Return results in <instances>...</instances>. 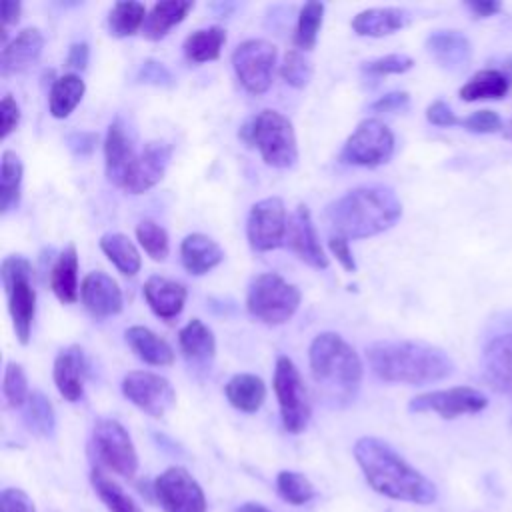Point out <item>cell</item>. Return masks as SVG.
Listing matches in <instances>:
<instances>
[{"label":"cell","mask_w":512,"mask_h":512,"mask_svg":"<svg viewBox=\"0 0 512 512\" xmlns=\"http://www.w3.org/2000/svg\"><path fill=\"white\" fill-rule=\"evenodd\" d=\"M194 8V2L190 0H164V2H156L144 20L142 26V34L144 38L156 42L160 38H164L172 26L180 24L188 12Z\"/></svg>","instance_id":"obj_30"},{"label":"cell","mask_w":512,"mask_h":512,"mask_svg":"<svg viewBox=\"0 0 512 512\" xmlns=\"http://www.w3.org/2000/svg\"><path fill=\"white\" fill-rule=\"evenodd\" d=\"M104 158H106V176L112 184L122 188L126 174L136 158L134 146L130 136L126 134V128L120 120H114L108 126L106 140H104Z\"/></svg>","instance_id":"obj_23"},{"label":"cell","mask_w":512,"mask_h":512,"mask_svg":"<svg viewBox=\"0 0 512 512\" xmlns=\"http://www.w3.org/2000/svg\"><path fill=\"white\" fill-rule=\"evenodd\" d=\"M324 20V4L322 2H306L300 8L296 30H294V44L300 50H312L318 40V32Z\"/></svg>","instance_id":"obj_40"},{"label":"cell","mask_w":512,"mask_h":512,"mask_svg":"<svg viewBox=\"0 0 512 512\" xmlns=\"http://www.w3.org/2000/svg\"><path fill=\"white\" fill-rule=\"evenodd\" d=\"M80 300L94 318H108L122 312L124 300L116 280L102 270L88 272L80 286Z\"/></svg>","instance_id":"obj_18"},{"label":"cell","mask_w":512,"mask_h":512,"mask_svg":"<svg viewBox=\"0 0 512 512\" xmlns=\"http://www.w3.org/2000/svg\"><path fill=\"white\" fill-rule=\"evenodd\" d=\"M154 496L164 512H206V496L182 466H170L154 480Z\"/></svg>","instance_id":"obj_12"},{"label":"cell","mask_w":512,"mask_h":512,"mask_svg":"<svg viewBox=\"0 0 512 512\" xmlns=\"http://www.w3.org/2000/svg\"><path fill=\"white\" fill-rule=\"evenodd\" d=\"M122 394L152 418H162L176 404L172 384L164 376L148 370L128 372L122 378Z\"/></svg>","instance_id":"obj_14"},{"label":"cell","mask_w":512,"mask_h":512,"mask_svg":"<svg viewBox=\"0 0 512 512\" xmlns=\"http://www.w3.org/2000/svg\"><path fill=\"white\" fill-rule=\"evenodd\" d=\"M44 36L38 28L20 30L0 52V74L4 78L24 72L30 68L42 54Z\"/></svg>","instance_id":"obj_21"},{"label":"cell","mask_w":512,"mask_h":512,"mask_svg":"<svg viewBox=\"0 0 512 512\" xmlns=\"http://www.w3.org/2000/svg\"><path fill=\"white\" fill-rule=\"evenodd\" d=\"M18 122H20V106L16 104V100L10 94H6L0 102V126H2L0 138L6 140L16 130Z\"/></svg>","instance_id":"obj_49"},{"label":"cell","mask_w":512,"mask_h":512,"mask_svg":"<svg viewBox=\"0 0 512 512\" xmlns=\"http://www.w3.org/2000/svg\"><path fill=\"white\" fill-rule=\"evenodd\" d=\"M50 288L62 304H74L80 296L78 286V252L74 244H68L56 258L50 270Z\"/></svg>","instance_id":"obj_27"},{"label":"cell","mask_w":512,"mask_h":512,"mask_svg":"<svg viewBox=\"0 0 512 512\" xmlns=\"http://www.w3.org/2000/svg\"><path fill=\"white\" fill-rule=\"evenodd\" d=\"M488 406V398L472 386H454L446 390H432L414 396L408 402L410 412H434L446 420L482 412Z\"/></svg>","instance_id":"obj_15"},{"label":"cell","mask_w":512,"mask_h":512,"mask_svg":"<svg viewBox=\"0 0 512 512\" xmlns=\"http://www.w3.org/2000/svg\"><path fill=\"white\" fill-rule=\"evenodd\" d=\"M172 158V146L168 142L152 140L148 142L142 152L136 154L126 180L122 184V190L128 194H144L150 188H154L162 178Z\"/></svg>","instance_id":"obj_16"},{"label":"cell","mask_w":512,"mask_h":512,"mask_svg":"<svg viewBox=\"0 0 512 512\" xmlns=\"http://www.w3.org/2000/svg\"><path fill=\"white\" fill-rule=\"evenodd\" d=\"M460 126L474 134H494L506 128L502 118L494 110H476L466 118H460Z\"/></svg>","instance_id":"obj_46"},{"label":"cell","mask_w":512,"mask_h":512,"mask_svg":"<svg viewBox=\"0 0 512 512\" xmlns=\"http://www.w3.org/2000/svg\"><path fill=\"white\" fill-rule=\"evenodd\" d=\"M238 138L258 148L262 160L274 168H290L298 160L292 122L278 110H260L238 130Z\"/></svg>","instance_id":"obj_5"},{"label":"cell","mask_w":512,"mask_h":512,"mask_svg":"<svg viewBox=\"0 0 512 512\" xmlns=\"http://www.w3.org/2000/svg\"><path fill=\"white\" fill-rule=\"evenodd\" d=\"M146 6L134 0L116 2L108 14V30L116 38H128L142 30L146 20Z\"/></svg>","instance_id":"obj_38"},{"label":"cell","mask_w":512,"mask_h":512,"mask_svg":"<svg viewBox=\"0 0 512 512\" xmlns=\"http://www.w3.org/2000/svg\"><path fill=\"white\" fill-rule=\"evenodd\" d=\"M464 6L476 18H488V16H494V14H498L502 10V4L496 2V0H474V2H466Z\"/></svg>","instance_id":"obj_55"},{"label":"cell","mask_w":512,"mask_h":512,"mask_svg":"<svg viewBox=\"0 0 512 512\" xmlns=\"http://www.w3.org/2000/svg\"><path fill=\"white\" fill-rule=\"evenodd\" d=\"M366 358L384 382L422 386L454 374L452 358L422 340H380L366 348Z\"/></svg>","instance_id":"obj_2"},{"label":"cell","mask_w":512,"mask_h":512,"mask_svg":"<svg viewBox=\"0 0 512 512\" xmlns=\"http://www.w3.org/2000/svg\"><path fill=\"white\" fill-rule=\"evenodd\" d=\"M20 12H22V4L14 2V0H4L2 2V30L6 26H12L20 20Z\"/></svg>","instance_id":"obj_56"},{"label":"cell","mask_w":512,"mask_h":512,"mask_svg":"<svg viewBox=\"0 0 512 512\" xmlns=\"http://www.w3.org/2000/svg\"><path fill=\"white\" fill-rule=\"evenodd\" d=\"M354 458L370 488L386 498L432 504L438 496L436 486L380 438H358Z\"/></svg>","instance_id":"obj_1"},{"label":"cell","mask_w":512,"mask_h":512,"mask_svg":"<svg viewBox=\"0 0 512 512\" xmlns=\"http://www.w3.org/2000/svg\"><path fill=\"white\" fill-rule=\"evenodd\" d=\"M288 232V216L282 198L270 196L258 200L250 212L246 222L248 244L256 252H270L286 242Z\"/></svg>","instance_id":"obj_13"},{"label":"cell","mask_w":512,"mask_h":512,"mask_svg":"<svg viewBox=\"0 0 512 512\" xmlns=\"http://www.w3.org/2000/svg\"><path fill=\"white\" fill-rule=\"evenodd\" d=\"M22 162L16 152L4 150L0 162V214H8L20 204L22 186Z\"/></svg>","instance_id":"obj_36"},{"label":"cell","mask_w":512,"mask_h":512,"mask_svg":"<svg viewBox=\"0 0 512 512\" xmlns=\"http://www.w3.org/2000/svg\"><path fill=\"white\" fill-rule=\"evenodd\" d=\"M302 294L298 286L290 284L276 272L258 274L246 294L248 312L270 326H278L288 322L298 310Z\"/></svg>","instance_id":"obj_7"},{"label":"cell","mask_w":512,"mask_h":512,"mask_svg":"<svg viewBox=\"0 0 512 512\" xmlns=\"http://www.w3.org/2000/svg\"><path fill=\"white\" fill-rule=\"evenodd\" d=\"M224 394L228 398V402L240 410V412H256L264 400H266V384L260 376L256 374H234L226 386H224Z\"/></svg>","instance_id":"obj_31"},{"label":"cell","mask_w":512,"mask_h":512,"mask_svg":"<svg viewBox=\"0 0 512 512\" xmlns=\"http://www.w3.org/2000/svg\"><path fill=\"white\" fill-rule=\"evenodd\" d=\"M0 278L14 334L20 344H28L36 314V288L32 282V264L20 254H10L0 264Z\"/></svg>","instance_id":"obj_6"},{"label":"cell","mask_w":512,"mask_h":512,"mask_svg":"<svg viewBox=\"0 0 512 512\" xmlns=\"http://www.w3.org/2000/svg\"><path fill=\"white\" fill-rule=\"evenodd\" d=\"M286 244L308 266L318 270L328 268V256L318 240V232L306 204H298L292 216L288 218Z\"/></svg>","instance_id":"obj_17"},{"label":"cell","mask_w":512,"mask_h":512,"mask_svg":"<svg viewBox=\"0 0 512 512\" xmlns=\"http://www.w3.org/2000/svg\"><path fill=\"white\" fill-rule=\"evenodd\" d=\"M282 426L290 434H300L306 430L310 422V400L304 380L296 368V364L288 356H278L274 366V380H272Z\"/></svg>","instance_id":"obj_8"},{"label":"cell","mask_w":512,"mask_h":512,"mask_svg":"<svg viewBox=\"0 0 512 512\" xmlns=\"http://www.w3.org/2000/svg\"><path fill=\"white\" fill-rule=\"evenodd\" d=\"M414 66V60L406 54H386L374 60H368L362 64V70L366 74L386 76V74H404Z\"/></svg>","instance_id":"obj_45"},{"label":"cell","mask_w":512,"mask_h":512,"mask_svg":"<svg viewBox=\"0 0 512 512\" xmlns=\"http://www.w3.org/2000/svg\"><path fill=\"white\" fill-rule=\"evenodd\" d=\"M24 424L26 428L40 438H50L56 428V416L52 402L38 390L30 392L24 404Z\"/></svg>","instance_id":"obj_39"},{"label":"cell","mask_w":512,"mask_h":512,"mask_svg":"<svg viewBox=\"0 0 512 512\" xmlns=\"http://www.w3.org/2000/svg\"><path fill=\"white\" fill-rule=\"evenodd\" d=\"M0 512H36V506L24 490L4 488L0 492Z\"/></svg>","instance_id":"obj_48"},{"label":"cell","mask_w":512,"mask_h":512,"mask_svg":"<svg viewBox=\"0 0 512 512\" xmlns=\"http://www.w3.org/2000/svg\"><path fill=\"white\" fill-rule=\"evenodd\" d=\"M394 154V134L378 118L362 120L342 146L340 160L354 166L376 168Z\"/></svg>","instance_id":"obj_10"},{"label":"cell","mask_w":512,"mask_h":512,"mask_svg":"<svg viewBox=\"0 0 512 512\" xmlns=\"http://www.w3.org/2000/svg\"><path fill=\"white\" fill-rule=\"evenodd\" d=\"M2 394L10 408H22L30 396L28 380L24 368L16 362H6L4 380H2Z\"/></svg>","instance_id":"obj_43"},{"label":"cell","mask_w":512,"mask_h":512,"mask_svg":"<svg viewBox=\"0 0 512 512\" xmlns=\"http://www.w3.org/2000/svg\"><path fill=\"white\" fill-rule=\"evenodd\" d=\"M402 216V202L388 186H358L328 204L326 218L332 230L358 240L392 228Z\"/></svg>","instance_id":"obj_3"},{"label":"cell","mask_w":512,"mask_h":512,"mask_svg":"<svg viewBox=\"0 0 512 512\" xmlns=\"http://www.w3.org/2000/svg\"><path fill=\"white\" fill-rule=\"evenodd\" d=\"M100 250L124 276H134L142 266L136 244L122 232H106L100 238Z\"/></svg>","instance_id":"obj_34"},{"label":"cell","mask_w":512,"mask_h":512,"mask_svg":"<svg viewBox=\"0 0 512 512\" xmlns=\"http://www.w3.org/2000/svg\"><path fill=\"white\" fill-rule=\"evenodd\" d=\"M86 358L80 346H68L58 352L54 358V384L60 396L68 402H78L84 394V376H86Z\"/></svg>","instance_id":"obj_22"},{"label":"cell","mask_w":512,"mask_h":512,"mask_svg":"<svg viewBox=\"0 0 512 512\" xmlns=\"http://www.w3.org/2000/svg\"><path fill=\"white\" fill-rule=\"evenodd\" d=\"M410 24V14L402 8H368L352 18V30L358 36L382 38Z\"/></svg>","instance_id":"obj_26"},{"label":"cell","mask_w":512,"mask_h":512,"mask_svg":"<svg viewBox=\"0 0 512 512\" xmlns=\"http://www.w3.org/2000/svg\"><path fill=\"white\" fill-rule=\"evenodd\" d=\"M504 136L508 138V140H512V118H510V122H508V126L504 128Z\"/></svg>","instance_id":"obj_58"},{"label":"cell","mask_w":512,"mask_h":512,"mask_svg":"<svg viewBox=\"0 0 512 512\" xmlns=\"http://www.w3.org/2000/svg\"><path fill=\"white\" fill-rule=\"evenodd\" d=\"M426 120L434 126L448 128V126H460V118L452 112V108L444 100H434L426 108Z\"/></svg>","instance_id":"obj_50"},{"label":"cell","mask_w":512,"mask_h":512,"mask_svg":"<svg viewBox=\"0 0 512 512\" xmlns=\"http://www.w3.org/2000/svg\"><path fill=\"white\" fill-rule=\"evenodd\" d=\"M136 238L152 260H158V262L166 260L170 252V240H168V232L160 224H156L154 220H142L136 226Z\"/></svg>","instance_id":"obj_42"},{"label":"cell","mask_w":512,"mask_h":512,"mask_svg":"<svg viewBox=\"0 0 512 512\" xmlns=\"http://www.w3.org/2000/svg\"><path fill=\"white\" fill-rule=\"evenodd\" d=\"M84 92H86V84L78 74L68 72L58 76L52 82L48 92L50 114L54 118H68L74 112V108L80 104Z\"/></svg>","instance_id":"obj_32"},{"label":"cell","mask_w":512,"mask_h":512,"mask_svg":"<svg viewBox=\"0 0 512 512\" xmlns=\"http://www.w3.org/2000/svg\"><path fill=\"white\" fill-rule=\"evenodd\" d=\"M276 56V46L262 38L244 40L234 48L232 66L236 78L250 94H264L270 88Z\"/></svg>","instance_id":"obj_11"},{"label":"cell","mask_w":512,"mask_h":512,"mask_svg":"<svg viewBox=\"0 0 512 512\" xmlns=\"http://www.w3.org/2000/svg\"><path fill=\"white\" fill-rule=\"evenodd\" d=\"M310 372L324 396L348 402L356 396L364 366L358 352L336 332L318 334L308 350Z\"/></svg>","instance_id":"obj_4"},{"label":"cell","mask_w":512,"mask_h":512,"mask_svg":"<svg viewBox=\"0 0 512 512\" xmlns=\"http://www.w3.org/2000/svg\"><path fill=\"white\" fill-rule=\"evenodd\" d=\"M90 482L96 496L102 500L108 512H142L136 500L124 492V488L100 468L90 472Z\"/></svg>","instance_id":"obj_37"},{"label":"cell","mask_w":512,"mask_h":512,"mask_svg":"<svg viewBox=\"0 0 512 512\" xmlns=\"http://www.w3.org/2000/svg\"><path fill=\"white\" fill-rule=\"evenodd\" d=\"M180 260H182V266L186 268V272H190L194 276H202V274L210 272L212 268H216L224 260V250L210 236L194 232L182 240Z\"/></svg>","instance_id":"obj_25"},{"label":"cell","mask_w":512,"mask_h":512,"mask_svg":"<svg viewBox=\"0 0 512 512\" xmlns=\"http://www.w3.org/2000/svg\"><path fill=\"white\" fill-rule=\"evenodd\" d=\"M88 56H90L88 44H86V42H74V44L68 48L66 66L72 68V70H84L86 64H88Z\"/></svg>","instance_id":"obj_54"},{"label":"cell","mask_w":512,"mask_h":512,"mask_svg":"<svg viewBox=\"0 0 512 512\" xmlns=\"http://www.w3.org/2000/svg\"><path fill=\"white\" fill-rule=\"evenodd\" d=\"M234 512H272V510H268L264 504H260V502H244V504H240Z\"/></svg>","instance_id":"obj_57"},{"label":"cell","mask_w":512,"mask_h":512,"mask_svg":"<svg viewBox=\"0 0 512 512\" xmlns=\"http://www.w3.org/2000/svg\"><path fill=\"white\" fill-rule=\"evenodd\" d=\"M280 76L294 88H304L312 78V64L300 50H288L280 64Z\"/></svg>","instance_id":"obj_44"},{"label":"cell","mask_w":512,"mask_h":512,"mask_svg":"<svg viewBox=\"0 0 512 512\" xmlns=\"http://www.w3.org/2000/svg\"><path fill=\"white\" fill-rule=\"evenodd\" d=\"M510 90V80L504 72L496 68H486L476 72L462 88H460V98L464 102H474V100H500L508 94Z\"/></svg>","instance_id":"obj_33"},{"label":"cell","mask_w":512,"mask_h":512,"mask_svg":"<svg viewBox=\"0 0 512 512\" xmlns=\"http://www.w3.org/2000/svg\"><path fill=\"white\" fill-rule=\"evenodd\" d=\"M140 82L144 84H154V86H174V76L172 72L162 64V62H156V60H144L142 66L138 68V76H136Z\"/></svg>","instance_id":"obj_47"},{"label":"cell","mask_w":512,"mask_h":512,"mask_svg":"<svg viewBox=\"0 0 512 512\" xmlns=\"http://www.w3.org/2000/svg\"><path fill=\"white\" fill-rule=\"evenodd\" d=\"M426 50L438 66L450 72L464 70L472 58V44L458 30H434L426 38Z\"/></svg>","instance_id":"obj_20"},{"label":"cell","mask_w":512,"mask_h":512,"mask_svg":"<svg viewBox=\"0 0 512 512\" xmlns=\"http://www.w3.org/2000/svg\"><path fill=\"white\" fill-rule=\"evenodd\" d=\"M226 42V30L222 26H208L194 30L192 34L186 36L184 40V56L190 62H210L216 60L222 52V46Z\"/></svg>","instance_id":"obj_35"},{"label":"cell","mask_w":512,"mask_h":512,"mask_svg":"<svg viewBox=\"0 0 512 512\" xmlns=\"http://www.w3.org/2000/svg\"><path fill=\"white\" fill-rule=\"evenodd\" d=\"M178 344H180L184 358L192 364L206 366L212 362V358L216 354V338H214L212 330L200 318H192L178 332Z\"/></svg>","instance_id":"obj_28"},{"label":"cell","mask_w":512,"mask_h":512,"mask_svg":"<svg viewBox=\"0 0 512 512\" xmlns=\"http://www.w3.org/2000/svg\"><path fill=\"white\" fill-rule=\"evenodd\" d=\"M96 140H98V134H94V132H74L68 136V146L74 154L86 156L94 150Z\"/></svg>","instance_id":"obj_53"},{"label":"cell","mask_w":512,"mask_h":512,"mask_svg":"<svg viewBox=\"0 0 512 512\" xmlns=\"http://www.w3.org/2000/svg\"><path fill=\"white\" fill-rule=\"evenodd\" d=\"M276 490L280 498L292 506H302L316 496L314 484L300 472L282 470L276 476Z\"/></svg>","instance_id":"obj_41"},{"label":"cell","mask_w":512,"mask_h":512,"mask_svg":"<svg viewBox=\"0 0 512 512\" xmlns=\"http://www.w3.org/2000/svg\"><path fill=\"white\" fill-rule=\"evenodd\" d=\"M126 342L132 348V352L152 366H170L174 362V350L172 346L160 338L156 332H152L146 326H130L126 332Z\"/></svg>","instance_id":"obj_29"},{"label":"cell","mask_w":512,"mask_h":512,"mask_svg":"<svg viewBox=\"0 0 512 512\" xmlns=\"http://www.w3.org/2000/svg\"><path fill=\"white\" fill-rule=\"evenodd\" d=\"M408 104H410V94L396 90V92H388V94L380 96L378 100H374L370 104V110H374L378 114L380 112H400V110L408 108Z\"/></svg>","instance_id":"obj_51"},{"label":"cell","mask_w":512,"mask_h":512,"mask_svg":"<svg viewBox=\"0 0 512 512\" xmlns=\"http://www.w3.org/2000/svg\"><path fill=\"white\" fill-rule=\"evenodd\" d=\"M328 248L346 272H356V262H354V256H352V250H350V244H348L346 238H342L338 234H332L330 240H328Z\"/></svg>","instance_id":"obj_52"},{"label":"cell","mask_w":512,"mask_h":512,"mask_svg":"<svg viewBox=\"0 0 512 512\" xmlns=\"http://www.w3.org/2000/svg\"><path fill=\"white\" fill-rule=\"evenodd\" d=\"M142 294H144L150 310L158 318L172 320L182 312L188 292H186V286L176 280H170L164 276H150L144 282Z\"/></svg>","instance_id":"obj_24"},{"label":"cell","mask_w":512,"mask_h":512,"mask_svg":"<svg viewBox=\"0 0 512 512\" xmlns=\"http://www.w3.org/2000/svg\"><path fill=\"white\" fill-rule=\"evenodd\" d=\"M92 448L98 462L122 478H132L138 470V454L128 430L114 418H100L92 428Z\"/></svg>","instance_id":"obj_9"},{"label":"cell","mask_w":512,"mask_h":512,"mask_svg":"<svg viewBox=\"0 0 512 512\" xmlns=\"http://www.w3.org/2000/svg\"><path fill=\"white\" fill-rule=\"evenodd\" d=\"M482 378L492 390L512 396V332L494 336L484 346Z\"/></svg>","instance_id":"obj_19"}]
</instances>
